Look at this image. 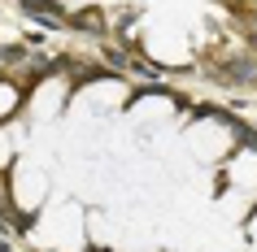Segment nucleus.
Here are the masks:
<instances>
[{
	"instance_id": "obj_1",
	"label": "nucleus",
	"mask_w": 257,
	"mask_h": 252,
	"mask_svg": "<svg viewBox=\"0 0 257 252\" xmlns=\"http://www.w3.org/2000/svg\"><path fill=\"white\" fill-rule=\"evenodd\" d=\"M40 235H53L48 243L61 248V252H79L83 235H87V213H83L79 204H70V200L48 204V209H44V222H40Z\"/></svg>"
},
{
	"instance_id": "obj_2",
	"label": "nucleus",
	"mask_w": 257,
	"mask_h": 252,
	"mask_svg": "<svg viewBox=\"0 0 257 252\" xmlns=\"http://www.w3.org/2000/svg\"><path fill=\"white\" fill-rule=\"evenodd\" d=\"M9 183H14L18 213L35 217V213L48 209V187H53V178H48V170H44L40 161H18L14 170H9Z\"/></svg>"
},
{
	"instance_id": "obj_3",
	"label": "nucleus",
	"mask_w": 257,
	"mask_h": 252,
	"mask_svg": "<svg viewBox=\"0 0 257 252\" xmlns=\"http://www.w3.org/2000/svg\"><path fill=\"white\" fill-rule=\"evenodd\" d=\"M188 148L201 161H227L235 152V131L218 118H196L188 126Z\"/></svg>"
},
{
	"instance_id": "obj_4",
	"label": "nucleus",
	"mask_w": 257,
	"mask_h": 252,
	"mask_svg": "<svg viewBox=\"0 0 257 252\" xmlns=\"http://www.w3.org/2000/svg\"><path fill=\"white\" fill-rule=\"evenodd\" d=\"M74 100V92H70V79L66 74H48V79L35 87V92L27 96V113L35 122H48V118H57L61 109Z\"/></svg>"
},
{
	"instance_id": "obj_5",
	"label": "nucleus",
	"mask_w": 257,
	"mask_h": 252,
	"mask_svg": "<svg viewBox=\"0 0 257 252\" xmlns=\"http://www.w3.org/2000/svg\"><path fill=\"white\" fill-rule=\"evenodd\" d=\"M122 100H131L126 83H118V79H96V83H87L83 92H74L70 109H74V113H109V109H118Z\"/></svg>"
},
{
	"instance_id": "obj_6",
	"label": "nucleus",
	"mask_w": 257,
	"mask_h": 252,
	"mask_svg": "<svg viewBox=\"0 0 257 252\" xmlns=\"http://www.w3.org/2000/svg\"><path fill=\"white\" fill-rule=\"evenodd\" d=\"M222 178H227V187H240V191L257 196V148H235L222 161Z\"/></svg>"
},
{
	"instance_id": "obj_7",
	"label": "nucleus",
	"mask_w": 257,
	"mask_h": 252,
	"mask_svg": "<svg viewBox=\"0 0 257 252\" xmlns=\"http://www.w3.org/2000/svg\"><path fill=\"white\" fill-rule=\"evenodd\" d=\"M149 57L162 66H179L188 57V40L179 27H162V35H149Z\"/></svg>"
},
{
	"instance_id": "obj_8",
	"label": "nucleus",
	"mask_w": 257,
	"mask_h": 252,
	"mask_svg": "<svg viewBox=\"0 0 257 252\" xmlns=\"http://www.w3.org/2000/svg\"><path fill=\"white\" fill-rule=\"evenodd\" d=\"M248 213H253V196L240 191V187H227L222 196H218V217H227V222H248Z\"/></svg>"
},
{
	"instance_id": "obj_9",
	"label": "nucleus",
	"mask_w": 257,
	"mask_h": 252,
	"mask_svg": "<svg viewBox=\"0 0 257 252\" xmlns=\"http://www.w3.org/2000/svg\"><path fill=\"white\" fill-rule=\"evenodd\" d=\"M22 105H27V100H22V87H18L14 79H0V122H14Z\"/></svg>"
},
{
	"instance_id": "obj_10",
	"label": "nucleus",
	"mask_w": 257,
	"mask_h": 252,
	"mask_svg": "<svg viewBox=\"0 0 257 252\" xmlns=\"http://www.w3.org/2000/svg\"><path fill=\"white\" fill-rule=\"evenodd\" d=\"M244 226H248V243L257 248V204H253V213H248V222H244Z\"/></svg>"
},
{
	"instance_id": "obj_11",
	"label": "nucleus",
	"mask_w": 257,
	"mask_h": 252,
	"mask_svg": "<svg viewBox=\"0 0 257 252\" xmlns=\"http://www.w3.org/2000/svg\"><path fill=\"white\" fill-rule=\"evenodd\" d=\"M61 5H70V9H79V5H87V0H61Z\"/></svg>"
}]
</instances>
